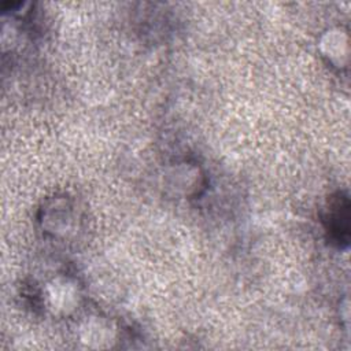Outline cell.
I'll return each mask as SVG.
<instances>
[{
  "label": "cell",
  "mask_w": 351,
  "mask_h": 351,
  "mask_svg": "<svg viewBox=\"0 0 351 351\" xmlns=\"http://www.w3.org/2000/svg\"><path fill=\"white\" fill-rule=\"evenodd\" d=\"M322 221L333 243H336L340 247H344L348 244L350 202L346 193L337 192L328 199Z\"/></svg>",
  "instance_id": "cell-1"
}]
</instances>
